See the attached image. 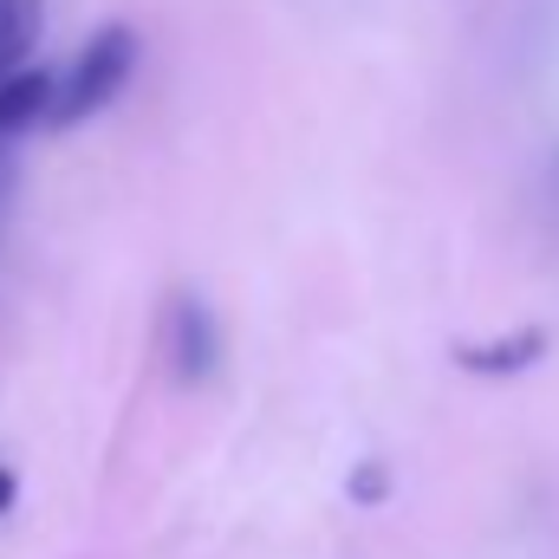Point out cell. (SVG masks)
Wrapping results in <instances>:
<instances>
[{
  "label": "cell",
  "mask_w": 559,
  "mask_h": 559,
  "mask_svg": "<svg viewBox=\"0 0 559 559\" xmlns=\"http://www.w3.org/2000/svg\"><path fill=\"white\" fill-rule=\"evenodd\" d=\"M547 345H554L547 325H521V332L488 338V345H455V365L468 378H521V371H534L547 358Z\"/></svg>",
  "instance_id": "3957f363"
},
{
  "label": "cell",
  "mask_w": 559,
  "mask_h": 559,
  "mask_svg": "<svg viewBox=\"0 0 559 559\" xmlns=\"http://www.w3.org/2000/svg\"><path fill=\"white\" fill-rule=\"evenodd\" d=\"M131 72H138V33H131V26H98V33L79 46V59L66 66V79H52L46 124H59V131L92 124L111 98H124Z\"/></svg>",
  "instance_id": "6da1fadb"
},
{
  "label": "cell",
  "mask_w": 559,
  "mask_h": 559,
  "mask_svg": "<svg viewBox=\"0 0 559 559\" xmlns=\"http://www.w3.org/2000/svg\"><path fill=\"white\" fill-rule=\"evenodd\" d=\"M384 495H391L384 462H358V475H352V501H384Z\"/></svg>",
  "instance_id": "8992f818"
},
{
  "label": "cell",
  "mask_w": 559,
  "mask_h": 559,
  "mask_svg": "<svg viewBox=\"0 0 559 559\" xmlns=\"http://www.w3.org/2000/svg\"><path fill=\"white\" fill-rule=\"evenodd\" d=\"M7 508H13V475L0 468V514H7Z\"/></svg>",
  "instance_id": "52a82bcc"
},
{
  "label": "cell",
  "mask_w": 559,
  "mask_h": 559,
  "mask_svg": "<svg viewBox=\"0 0 559 559\" xmlns=\"http://www.w3.org/2000/svg\"><path fill=\"white\" fill-rule=\"evenodd\" d=\"M46 105H52V72L39 66H20L0 79V138L26 131V124H46Z\"/></svg>",
  "instance_id": "277c9868"
},
{
  "label": "cell",
  "mask_w": 559,
  "mask_h": 559,
  "mask_svg": "<svg viewBox=\"0 0 559 559\" xmlns=\"http://www.w3.org/2000/svg\"><path fill=\"white\" fill-rule=\"evenodd\" d=\"M46 26V0H0V79L26 66V52L39 46Z\"/></svg>",
  "instance_id": "5b68a950"
},
{
  "label": "cell",
  "mask_w": 559,
  "mask_h": 559,
  "mask_svg": "<svg viewBox=\"0 0 559 559\" xmlns=\"http://www.w3.org/2000/svg\"><path fill=\"white\" fill-rule=\"evenodd\" d=\"M0 195H7V150H0Z\"/></svg>",
  "instance_id": "ba28073f"
},
{
  "label": "cell",
  "mask_w": 559,
  "mask_h": 559,
  "mask_svg": "<svg viewBox=\"0 0 559 559\" xmlns=\"http://www.w3.org/2000/svg\"><path fill=\"white\" fill-rule=\"evenodd\" d=\"M215 365H222L215 312H209L195 293H176V299H169V371H176V384H209Z\"/></svg>",
  "instance_id": "7a4b0ae2"
}]
</instances>
